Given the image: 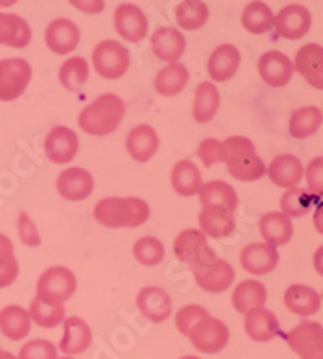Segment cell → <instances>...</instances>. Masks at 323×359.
I'll return each mask as SVG.
<instances>
[{"label":"cell","instance_id":"6da1fadb","mask_svg":"<svg viewBox=\"0 0 323 359\" xmlns=\"http://www.w3.org/2000/svg\"><path fill=\"white\" fill-rule=\"evenodd\" d=\"M94 217L109 229H136L149 220L151 209L139 198H105L94 208Z\"/></svg>","mask_w":323,"mask_h":359},{"label":"cell","instance_id":"7a4b0ae2","mask_svg":"<svg viewBox=\"0 0 323 359\" xmlns=\"http://www.w3.org/2000/svg\"><path fill=\"white\" fill-rule=\"evenodd\" d=\"M125 112V104L118 96L102 94L79 114V128L92 136H107L118 128Z\"/></svg>","mask_w":323,"mask_h":359},{"label":"cell","instance_id":"3957f363","mask_svg":"<svg viewBox=\"0 0 323 359\" xmlns=\"http://www.w3.org/2000/svg\"><path fill=\"white\" fill-rule=\"evenodd\" d=\"M225 159L228 172L240 182H256L266 175V163L256 154V146L245 136H231L224 142Z\"/></svg>","mask_w":323,"mask_h":359},{"label":"cell","instance_id":"277c9868","mask_svg":"<svg viewBox=\"0 0 323 359\" xmlns=\"http://www.w3.org/2000/svg\"><path fill=\"white\" fill-rule=\"evenodd\" d=\"M173 252L179 261L189 264L193 272H198L217 261L215 251L209 246L205 235L194 229L183 230L174 238Z\"/></svg>","mask_w":323,"mask_h":359},{"label":"cell","instance_id":"5b68a950","mask_svg":"<svg viewBox=\"0 0 323 359\" xmlns=\"http://www.w3.org/2000/svg\"><path fill=\"white\" fill-rule=\"evenodd\" d=\"M39 299L52 306H62L76 292V277L67 267H50L42 273L36 287Z\"/></svg>","mask_w":323,"mask_h":359},{"label":"cell","instance_id":"8992f818","mask_svg":"<svg viewBox=\"0 0 323 359\" xmlns=\"http://www.w3.org/2000/svg\"><path fill=\"white\" fill-rule=\"evenodd\" d=\"M94 68L105 80H118L130 67V54L120 42L102 41L92 52Z\"/></svg>","mask_w":323,"mask_h":359},{"label":"cell","instance_id":"52a82bcc","mask_svg":"<svg viewBox=\"0 0 323 359\" xmlns=\"http://www.w3.org/2000/svg\"><path fill=\"white\" fill-rule=\"evenodd\" d=\"M188 337L195 350L205 355H214L226 346L230 340V332L224 322L207 316L189 330Z\"/></svg>","mask_w":323,"mask_h":359},{"label":"cell","instance_id":"ba28073f","mask_svg":"<svg viewBox=\"0 0 323 359\" xmlns=\"http://www.w3.org/2000/svg\"><path fill=\"white\" fill-rule=\"evenodd\" d=\"M286 341L301 359H323V329L319 322H301L288 332Z\"/></svg>","mask_w":323,"mask_h":359},{"label":"cell","instance_id":"9c48e42d","mask_svg":"<svg viewBox=\"0 0 323 359\" xmlns=\"http://www.w3.org/2000/svg\"><path fill=\"white\" fill-rule=\"evenodd\" d=\"M31 76L29 63L23 59L0 60V100L10 102L18 99L28 88Z\"/></svg>","mask_w":323,"mask_h":359},{"label":"cell","instance_id":"30bf717a","mask_svg":"<svg viewBox=\"0 0 323 359\" xmlns=\"http://www.w3.org/2000/svg\"><path fill=\"white\" fill-rule=\"evenodd\" d=\"M310 13L303 5H286L280 10L277 17L273 18V26L278 36L284 39L298 41L309 33L310 29Z\"/></svg>","mask_w":323,"mask_h":359},{"label":"cell","instance_id":"8fae6325","mask_svg":"<svg viewBox=\"0 0 323 359\" xmlns=\"http://www.w3.org/2000/svg\"><path fill=\"white\" fill-rule=\"evenodd\" d=\"M115 28L121 38L128 42H139L147 36L149 21L144 12L133 4H121L115 10Z\"/></svg>","mask_w":323,"mask_h":359},{"label":"cell","instance_id":"7c38bea8","mask_svg":"<svg viewBox=\"0 0 323 359\" xmlns=\"http://www.w3.org/2000/svg\"><path fill=\"white\" fill-rule=\"evenodd\" d=\"M78 147V135L73 130L67 128V126L52 128L44 141L47 157L54 163H58V165H65V163H70L75 159Z\"/></svg>","mask_w":323,"mask_h":359},{"label":"cell","instance_id":"4fadbf2b","mask_svg":"<svg viewBox=\"0 0 323 359\" xmlns=\"http://www.w3.org/2000/svg\"><path fill=\"white\" fill-rule=\"evenodd\" d=\"M136 306L146 319L160 324L172 314V298L165 290L158 287L142 288L136 298Z\"/></svg>","mask_w":323,"mask_h":359},{"label":"cell","instance_id":"5bb4252c","mask_svg":"<svg viewBox=\"0 0 323 359\" xmlns=\"http://www.w3.org/2000/svg\"><path fill=\"white\" fill-rule=\"evenodd\" d=\"M293 62L278 50H270L259 59V75L268 86L283 88L293 76Z\"/></svg>","mask_w":323,"mask_h":359},{"label":"cell","instance_id":"9a60e30c","mask_svg":"<svg viewBox=\"0 0 323 359\" xmlns=\"http://www.w3.org/2000/svg\"><path fill=\"white\" fill-rule=\"evenodd\" d=\"M57 189L60 196L68 201H84L91 196L94 189V178L84 168H67L57 180Z\"/></svg>","mask_w":323,"mask_h":359},{"label":"cell","instance_id":"2e32d148","mask_svg":"<svg viewBox=\"0 0 323 359\" xmlns=\"http://www.w3.org/2000/svg\"><path fill=\"white\" fill-rule=\"evenodd\" d=\"M278 264V252L268 243H252L241 251V266L252 276H266Z\"/></svg>","mask_w":323,"mask_h":359},{"label":"cell","instance_id":"e0dca14e","mask_svg":"<svg viewBox=\"0 0 323 359\" xmlns=\"http://www.w3.org/2000/svg\"><path fill=\"white\" fill-rule=\"evenodd\" d=\"M79 39H81V34H79L78 26L67 18L52 21L46 31L47 47L58 55L70 54L71 50H75Z\"/></svg>","mask_w":323,"mask_h":359},{"label":"cell","instance_id":"ac0fdd59","mask_svg":"<svg viewBox=\"0 0 323 359\" xmlns=\"http://www.w3.org/2000/svg\"><path fill=\"white\" fill-rule=\"evenodd\" d=\"M195 283L199 285L204 292L207 293H224L230 288V285L235 280V271L231 264L224 259H217L210 266L200 269L198 272H193Z\"/></svg>","mask_w":323,"mask_h":359},{"label":"cell","instance_id":"d6986e66","mask_svg":"<svg viewBox=\"0 0 323 359\" xmlns=\"http://www.w3.org/2000/svg\"><path fill=\"white\" fill-rule=\"evenodd\" d=\"M235 212L220 205H205L199 214L200 231L210 238H225L235 230Z\"/></svg>","mask_w":323,"mask_h":359},{"label":"cell","instance_id":"ffe728a7","mask_svg":"<svg viewBox=\"0 0 323 359\" xmlns=\"http://www.w3.org/2000/svg\"><path fill=\"white\" fill-rule=\"evenodd\" d=\"M92 332L81 318L71 316L63 320V339L60 341V351L65 355H79L91 346Z\"/></svg>","mask_w":323,"mask_h":359},{"label":"cell","instance_id":"44dd1931","mask_svg":"<svg viewBox=\"0 0 323 359\" xmlns=\"http://www.w3.org/2000/svg\"><path fill=\"white\" fill-rule=\"evenodd\" d=\"M153 55L162 62L177 63L186 49V39L174 28H158L151 38Z\"/></svg>","mask_w":323,"mask_h":359},{"label":"cell","instance_id":"7402d4cb","mask_svg":"<svg viewBox=\"0 0 323 359\" xmlns=\"http://www.w3.org/2000/svg\"><path fill=\"white\" fill-rule=\"evenodd\" d=\"M294 67L305 81L317 89H323V50L319 44H305L296 54Z\"/></svg>","mask_w":323,"mask_h":359},{"label":"cell","instance_id":"603a6c76","mask_svg":"<svg viewBox=\"0 0 323 359\" xmlns=\"http://www.w3.org/2000/svg\"><path fill=\"white\" fill-rule=\"evenodd\" d=\"M160 146L156 130L149 125H139L130 131L126 138V149L136 162H149Z\"/></svg>","mask_w":323,"mask_h":359},{"label":"cell","instance_id":"cb8c5ba5","mask_svg":"<svg viewBox=\"0 0 323 359\" xmlns=\"http://www.w3.org/2000/svg\"><path fill=\"white\" fill-rule=\"evenodd\" d=\"M241 55L240 50L231 44H221L212 52L209 59V75L214 81L224 83L235 76V73L240 68Z\"/></svg>","mask_w":323,"mask_h":359},{"label":"cell","instance_id":"d4e9b609","mask_svg":"<svg viewBox=\"0 0 323 359\" xmlns=\"http://www.w3.org/2000/svg\"><path fill=\"white\" fill-rule=\"evenodd\" d=\"M268 177L280 188H294L304 177V167L298 157L282 154L268 165Z\"/></svg>","mask_w":323,"mask_h":359},{"label":"cell","instance_id":"484cf974","mask_svg":"<svg viewBox=\"0 0 323 359\" xmlns=\"http://www.w3.org/2000/svg\"><path fill=\"white\" fill-rule=\"evenodd\" d=\"M284 306L298 316H312L319 313L322 306L320 293L305 285H291L283 294Z\"/></svg>","mask_w":323,"mask_h":359},{"label":"cell","instance_id":"4316f807","mask_svg":"<svg viewBox=\"0 0 323 359\" xmlns=\"http://www.w3.org/2000/svg\"><path fill=\"white\" fill-rule=\"evenodd\" d=\"M245 329H246V334L249 335V339H252L254 341L263 343V341H270L275 335L278 334L280 324L272 311L259 308V309L249 311L246 314Z\"/></svg>","mask_w":323,"mask_h":359},{"label":"cell","instance_id":"83f0119b","mask_svg":"<svg viewBox=\"0 0 323 359\" xmlns=\"http://www.w3.org/2000/svg\"><path fill=\"white\" fill-rule=\"evenodd\" d=\"M267 290L266 285L257 280H245L235 288L231 294V303L235 309L241 314H247L249 311L259 309L266 304Z\"/></svg>","mask_w":323,"mask_h":359},{"label":"cell","instance_id":"f1b7e54d","mask_svg":"<svg viewBox=\"0 0 323 359\" xmlns=\"http://www.w3.org/2000/svg\"><path fill=\"white\" fill-rule=\"evenodd\" d=\"M31 42V28L13 13H0V44L25 49Z\"/></svg>","mask_w":323,"mask_h":359},{"label":"cell","instance_id":"f546056e","mask_svg":"<svg viewBox=\"0 0 323 359\" xmlns=\"http://www.w3.org/2000/svg\"><path fill=\"white\" fill-rule=\"evenodd\" d=\"M189 81V73L181 63H170L157 73L153 80V88L163 97L177 96L186 88Z\"/></svg>","mask_w":323,"mask_h":359},{"label":"cell","instance_id":"4dcf8cb0","mask_svg":"<svg viewBox=\"0 0 323 359\" xmlns=\"http://www.w3.org/2000/svg\"><path fill=\"white\" fill-rule=\"evenodd\" d=\"M261 233L270 246H283L293 238V224L282 212H268L261 219Z\"/></svg>","mask_w":323,"mask_h":359},{"label":"cell","instance_id":"1f68e13d","mask_svg":"<svg viewBox=\"0 0 323 359\" xmlns=\"http://www.w3.org/2000/svg\"><path fill=\"white\" fill-rule=\"evenodd\" d=\"M31 330L29 314L21 306L12 304L2 309L0 313V332L7 339L18 341L28 337Z\"/></svg>","mask_w":323,"mask_h":359},{"label":"cell","instance_id":"d6a6232c","mask_svg":"<svg viewBox=\"0 0 323 359\" xmlns=\"http://www.w3.org/2000/svg\"><path fill=\"white\" fill-rule=\"evenodd\" d=\"M172 187L181 196H194L202 187L200 170L191 161L178 162L172 170Z\"/></svg>","mask_w":323,"mask_h":359},{"label":"cell","instance_id":"836d02e7","mask_svg":"<svg viewBox=\"0 0 323 359\" xmlns=\"http://www.w3.org/2000/svg\"><path fill=\"white\" fill-rule=\"evenodd\" d=\"M199 199L204 205H220L235 212L238 205V194L231 184L225 182H209L199 188Z\"/></svg>","mask_w":323,"mask_h":359},{"label":"cell","instance_id":"e575fe53","mask_svg":"<svg viewBox=\"0 0 323 359\" xmlns=\"http://www.w3.org/2000/svg\"><path fill=\"white\" fill-rule=\"evenodd\" d=\"M220 105V94L217 91L215 84L210 81L200 83L195 89L194 97V109L193 115L194 120L199 123H207L217 115Z\"/></svg>","mask_w":323,"mask_h":359},{"label":"cell","instance_id":"d590c367","mask_svg":"<svg viewBox=\"0 0 323 359\" xmlns=\"http://www.w3.org/2000/svg\"><path fill=\"white\" fill-rule=\"evenodd\" d=\"M322 120V110L314 107V105L296 110L289 120V135L296 140L309 138L319 131Z\"/></svg>","mask_w":323,"mask_h":359},{"label":"cell","instance_id":"8d00e7d4","mask_svg":"<svg viewBox=\"0 0 323 359\" xmlns=\"http://www.w3.org/2000/svg\"><path fill=\"white\" fill-rule=\"evenodd\" d=\"M273 13L263 2H251L242 10L241 23L252 34H263L272 29Z\"/></svg>","mask_w":323,"mask_h":359},{"label":"cell","instance_id":"74e56055","mask_svg":"<svg viewBox=\"0 0 323 359\" xmlns=\"http://www.w3.org/2000/svg\"><path fill=\"white\" fill-rule=\"evenodd\" d=\"M174 17H177V23L179 28L186 31H195L207 23L209 8L204 2L186 0V2L179 4L177 10H174Z\"/></svg>","mask_w":323,"mask_h":359},{"label":"cell","instance_id":"f35d334b","mask_svg":"<svg viewBox=\"0 0 323 359\" xmlns=\"http://www.w3.org/2000/svg\"><path fill=\"white\" fill-rule=\"evenodd\" d=\"M89 76V67L88 62L83 57H71L63 62L58 72V78H60L62 86L68 89V91H79L88 81Z\"/></svg>","mask_w":323,"mask_h":359},{"label":"cell","instance_id":"ab89813d","mask_svg":"<svg viewBox=\"0 0 323 359\" xmlns=\"http://www.w3.org/2000/svg\"><path fill=\"white\" fill-rule=\"evenodd\" d=\"M29 319L34 320L42 329H54L65 320V308L62 306H52L36 297L29 304Z\"/></svg>","mask_w":323,"mask_h":359},{"label":"cell","instance_id":"60d3db41","mask_svg":"<svg viewBox=\"0 0 323 359\" xmlns=\"http://www.w3.org/2000/svg\"><path fill=\"white\" fill-rule=\"evenodd\" d=\"M315 196L303 188H289L282 196V210L286 217H304L314 204Z\"/></svg>","mask_w":323,"mask_h":359},{"label":"cell","instance_id":"b9f144b4","mask_svg":"<svg viewBox=\"0 0 323 359\" xmlns=\"http://www.w3.org/2000/svg\"><path fill=\"white\" fill-rule=\"evenodd\" d=\"M18 261L15 257L13 243L0 235V288H7L18 277Z\"/></svg>","mask_w":323,"mask_h":359},{"label":"cell","instance_id":"7bdbcfd3","mask_svg":"<svg viewBox=\"0 0 323 359\" xmlns=\"http://www.w3.org/2000/svg\"><path fill=\"white\" fill-rule=\"evenodd\" d=\"M133 255L136 261L142 264V266L153 267L163 261V257H165V248H163L162 243L157 238L144 236V238L136 241Z\"/></svg>","mask_w":323,"mask_h":359},{"label":"cell","instance_id":"ee69618b","mask_svg":"<svg viewBox=\"0 0 323 359\" xmlns=\"http://www.w3.org/2000/svg\"><path fill=\"white\" fill-rule=\"evenodd\" d=\"M210 316L207 313V309H204L202 306L198 304H189L184 306L174 316V324H177V329L179 330V334H183L184 337L189 335V330L198 324L199 320H202L204 318Z\"/></svg>","mask_w":323,"mask_h":359},{"label":"cell","instance_id":"f6af8a7d","mask_svg":"<svg viewBox=\"0 0 323 359\" xmlns=\"http://www.w3.org/2000/svg\"><path fill=\"white\" fill-rule=\"evenodd\" d=\"M18 359H57V346L49 340H31L21 348Z\"/></svg>","mask_w":323,"mask_h":359},{"label":"cell","instance_id":"bcb514c9","mask_svg":"<svg viewBox=\"0 0 323 359\" xmlns=\"http://www.w3.org/2000/svg\"><path fill=\"white\" fill-rule=\"evenodd\" d=\"M198 156H199V159L202 161L205 167H210V165H214V163L224 162V159H225L224 144L214 138L204 140L199 146Z\"/></svg>","mask_w":323,"mask_h":359},{"label":"cell","instance_id":"7dc6e473","mask_svg":"<svg viewBox=\"0 0 323 359\" xmlns=\"http://www.w3.org/2000/svg\"><path fill=\"white\" fill-rule=\"evenodd\" d=\"M305 180L309 184L310 194L322 196L323 193V157H315L309 162L305 168Z\"/></svg>","mask_w":323,"mask_h":359},{"label":"cell","instance_id":"c3c4849f","mask_svg":"<svg viewBox=\"0 0 323 359\" xmlns=\"http://www.w3.org/2000/svg\"><path fill=\"white\" fill-rule=\"evenodd\" d=\"M20 238L26 246H39L41 245V236L36 230V225L33 220L28 217V214L20 215Z\"/></svg>","mask_w":323,"mask_h":359},{"label":"cell","instance_id":"681fc988","mask_svg":"<svg viewBox=\"0 0 323 359\" xmlns=\"http://www.w3.org/2000/svg\"><path fill=\"white\" fill-rule=\"evenodd\" d=\"M75 7L83 8V12H88V13H100L104 8V2H71Z\"/></svg>","mask_w":323,"mask_h":359},{"label":"cell","instance_id":"f907efd6","mask_svg":"<svg viewBox=\"0 0 323 359\" xmlns=\"http://www.w3.org/2000/svg\"><path fill=\"white\" fill-rule=\"evenodd\" d=\"M0 359H18V358H15L12 353H8V351H4L2 348H0Z\"/></svg>","mask_w":323,"mask_h":359},{"label":"cell","instance_id":"816d5d0a","mask_svg":"<svg viewBox=\"0 0 323 359\" xmlns=\"http://www.w3.org/2000/svg\"><path fill=\"white\" fill-rule=\"evenodd\" d=\"M181 359H199L198 356H184V358H181Z\"/></svg>","mask_w":323,"mask_h":359},{"label":"cell","instance_id":"f5cc1de1","mask_svg":"<svg viewBox=\"0 0 323 359\" xmlns=\"http://www.w3.org/2000/svg\"><path fill=\"white\" fill-rule=\"evenodd\" d=\"M58 359H73V358H58Z\"/></svg>","mask_w":323,"mask_h":359}]
</instances>
